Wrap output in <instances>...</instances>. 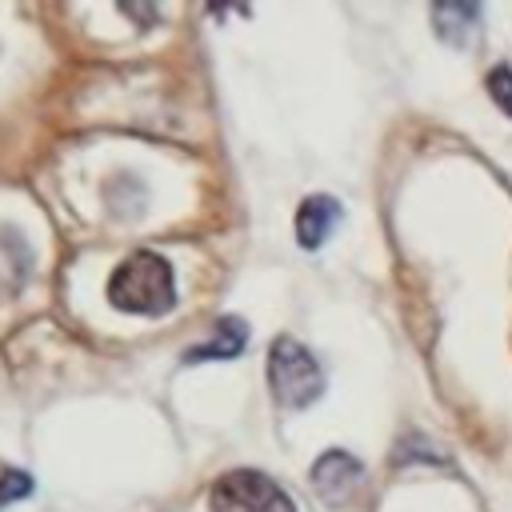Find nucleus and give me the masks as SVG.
Instances as JSON below:
<instances>
[{
  "label": "nucleus",
  "instance_id": "f03ea898",
  "mask_svg": "<svg viewBox=\"0 0 512 512\" xmlns=\"http://www.w3.org/2000/svg\"><path fill=\"white\" fill-rule=\"evenodd\" d=\"M268 388L284 408H304L324 392V372L304 344L280 336L268 352Z\"/></svg>",
  "mask_w": 512,
  "mask_h": 512
},
{
  "label": "nucleus",
  "instance_id": "39448f33",
  "mask_svg": "<svg viewBox=\"0 0 512 512\" xmlns=\"http://www.w3.org/2000/svg\"><path fill=\"white\" fill-rule=\"evenodd\" d=\"M340 216H344V208L332 196H308L296 208V240L304 248H320L332 236V228L340 224Z\"/></svg>",
  "mask_w": 512,
  "mask_h": 512
},
{
  "label": "nucleus",
  "instance_id": "f257e3e1",
  "mask_svg": "<svg viewBox=\"0 0 512 512\" xmlns=\"http://www.w3.org/2000/svg\"><path fill=\"white\" fill-rule=\"evenodd\" d=\"M108 300L132 316H164L176 304V276L172 264L156 252H132L108 276Z\"/></svg>",
  "mask_w": 512,
  "mask_h": 512
},
{
  "label": "nucleus",
  "instance_id": "7ed1b4c3",
  "mask_svg": "<svg viewBox=\"0 0 512 512\" xmlns=\"http://www.w3.org/2000/svg\"><path fill=\"white\" fill-rule=\"evenodd\" d=\"M208 508L212 512H296L292 496L276 480L252 468L224 472L208 492Z\"/></svg>",
  "mask_w": 512,
  "mask_h": 512
},
{
  "label": "nucleus",
  "instance_id": "6e6552de",
  "mask_svg": "<svg viewBox=\"0 0 512 512\" xmlns=\"http://www.w3.org/2000/svg\"><path fill=\"white\" fill-rule=\"evenodd\" d=\"M488 92H492L496 108H504V112L512 116V68H508V64H496V68L488 72Z\"/></svg>",
  "mask_w": 512,
  "mask_h": 512
},
{
  "label": "nucleus",
  "instance_id": "423d86ee",
  "mask_svg": "<svg viewBox=\"0 0 512 512\" xmlns=\"http://www.w3.org/2000/svg\"><path fill=\"white\" fill-rule=\"evenodd\" d=\"M244 344H248V328H244V320H236V316H220V320H216V336L204 340V344H192V348L184 352V364H200V360H232V356L244 352Z\"/></svg>",
  "mask_w": 512,
  "mask_h": 512
},
{
  "label": "nucleus",
  "instance_id": "1a4fd4ad",
  "mask_svg": "<svg viewBox=\"0 0 512 512\" xmlns=\"http://www.w3.org/2000/svg\"><path fill=\"white\" fill-rule=\"evenodd\" d=\"M32 492V480L24 476V472H0V508L4 504H12V500H20V496H28Z\"/></svg>",
  "mask_w": 512,
  "mask_h": 512
},
{
  "label": "nucleus",
  "instance_id": "20e7f679",
  "mask_svg": "<svg viewBox=\"0 0 512 512\" xmlns=\"http://www.w3.org/2000/svg\"><path fill=\"white\" fill-rule=\"evenodd\" d=\"M360 484H364V464H360L352 452H344V448H332V452H324V456L312 464V488H316V496H320L324 504H332V508L348 504V500L360 492Z\"/></svg>",
  "mask_w": 512,
  "mask_h": 512
},
{
  "label": "nucleus",
  "instance_id": "0eeeda50",
  "mask_svg": "<svg viewBox=\"0 0 512 512\" xmlns=\"http://www.w3.org/2000/svg\"><path fill=\"white\" fill-rule=\"evenodd\" d=\"M476 16H480V8H472V4H436L432 8V20L448 44H464L472 36L468 28L476 24Z\"/></svg>",
  "mask_w": 512,
  "mask_h": 512
}]
</instances>
